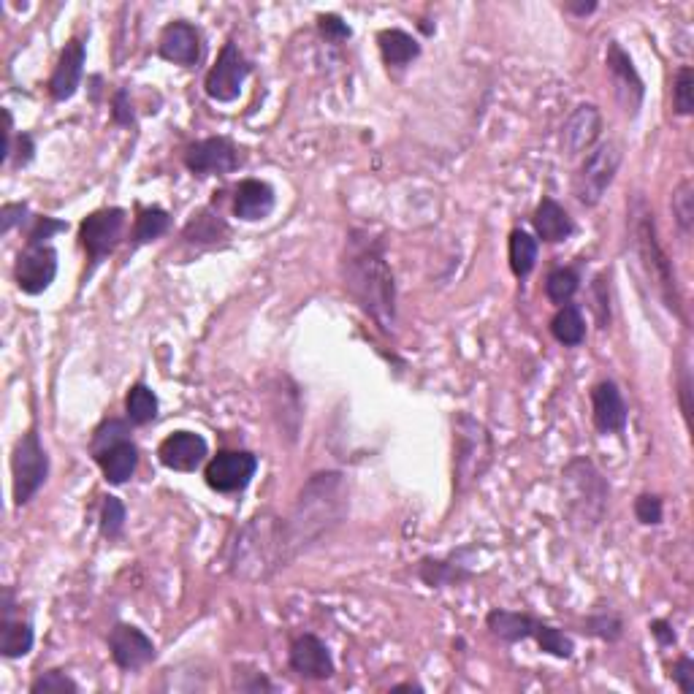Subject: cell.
I'll return each mask as SVG.
<instances>
[{
	"label": "cell",
	"instance_id": "1",
	"mask_svg": "<svg viewBox=\"0 0 694 694\" xmlns=\"http://www.w3.org/2000/svg\"><path fill=\"white\" fill-rule=\"evenodd\" d=\"M339 269H342L345 291L356 299L358 307L383 331L394 329L396 285L391 266L385 261L383 242L369 231L353 228L347 234Z\"/></svg>",
	"mask_w": 694,
	"mask_h": 694
},
{
	"label": "cell",
	"instance_id": "2",
	"mask_svg": "<svg viewBox=\"0 0 694 694\" xmlns=\"http://www.w3.org/2000/svg\"><path fill=\"white\" fill-rule=\"evenodd\" d=\"M347 510L345 478L339 472H318L301 488L293 513L285 518L288 554L299 556L326 537L334 526L342 524Z\"/></svg>",
	"mask_w": 694,
	"mask_h": 694
},
{
	"label": "cell",
	"instance_id": "3",
	"mask_svg": "<svg viewBox=\"0 0 694 694\" xmlns=\"http://www.w3.org/2000/svg\"><path fill=\"white\" fill-rule=\"evenodd\" d=\"M291 562L285 521L274 513H258L236 537L231 556V575L242 581H266Z\"/></svg>",
	"mask_w": 694,
	"mask_h": 694
},
{
	"label": "cell",
	"instance_id": "4",
	"mask_svg": "<svg viewBox=\"0 0 694 694\" xmlns=\"http://www.w3.org/2000/svg\"><path fill=\"white\" fill-rule=\"evenodd\" d=\"M632 236H635V247H638L640 263H643V269H646L648 280L657 285V291L659 296H662V301L667 304V310L681 315L676 274H673V266L667 261V253L662 250V244H659L654 212L646 207L643 198H638V201H635V209H632Z\"/></svg>",
	"mask_w": 694,
	"mask_h": 694
},
{
	"label": "cell",
	"instance_id": "5",
	"mask_svg": "<svg viewBox=\"0 0 694 694\" xmlns=\"http://www.w3.org/2000/svg\"><path fill=\"white\" fill-rule=\"evenodd\" d=\"M453 483L456 491L464 494L469 486H475L483 472L491 464V437L486 426L475 421L472 415L459 413L453 418Z\"/></svg>",
	"mask_w": 694,
	"mask_h": 694
},
{
	"label": "cell",
	"instance_id": "6",
	"mask_svg": "<svg viewBox=\"0 0 694 694\" xmlns=\"http://www.w3.org/2000/svg\"><path fill=\"white\" fill-rule=\"evenodd\" d=\"M49 478V456L36 429L22 434L11 453V494L14 505H28Z\"/></svg>",
	"mask_w": 694,
	"mask_h": 694
},
{
	"label": "cell",
	"instance_id": "7",
	"mask_svg": "<svg viewBox=\"0 0 694 694\" xmlns=\"http://www.w3.org/2000/svg\"><path fill=\"white\" fill-rule=\"evenodd\" d=\"M564 483L570 486V510H573L575 521L597 526L605 516L608 507V486L597 472V467L586 459L573 461L570 467L564 469Z\"/></svg>",
	"mask_w": 694,
	"mask_h": 694
},
{
	"label": "cell",
	"instance_id": "8",
	"mask_svg": "<svg viewBox=\"0 0 694 694\" xmlns=\"http://www.w3.org/2000/svg\"><path fill=\"white\" fill-rule=\"evenodd\" d=\"M621 166V147L616 141H605L600 147L586 155L578 179H575V198L581 201L583 207H597L602 196L608 193L613 185V179L619 174Z\"/></svg>",
	"mask_w": 694,
	"mask_h": 694
},
{
	"label": "cell",
	"instance_id": "9",
	"mask_svg": "<svg viewBox=\"0 0 694 694\" xmlns=\"http://www.w3.org/2000/svg\"><path fill=\"white\" fill-rule=\"evenodd\" d=\"M250 76V63L242 55V49L236 47L234 41H228L217 63L209 68L207 79H204V90L212 101L217 104H231L242 95L244 79Z\"/></svg>",
	"mask_w": 694,
	"mask_h": 694
},
{
	"label": "cell",
	"instance_id": "10",
	"mask_svg": "<svg viewBox=\"0 0 694 694\" xmlns=\"http://www.w3.org/2000/svg\"><path fill=\"white\" fill-rule=\"evenodd\" d=\"M122 231H125V209L120 207L98 209V212H93V215H87L82 220L79 239L85 244L93 266H98L106 255L114 253V247L122 239Z\"/></svg>",
	"mask_w": 694,
	"mask_h": 694
},
{
	"label": "cell",
	"instance_id": "11",
	"mask_svg": "<svg viewBox=\"0 0 694 694\" xmlns=\"http://www.w3.org/2000/svg\"><path fill=\"white\" fill-rule=\"evenodd\" d=\"M258 472V459L250 451H223L207 464V486L220 494H236L250 486Z\"/></svg>",
	"mask_w": 694,
	"mask_h": 694
},
{
	"label": "cell",
	"instance_id": "12",
	"mask_svg": "<svg viewBox=\"0 0 694 694\" xmlns=\"http://www.w3.org/2000/svg\"><path fill=\"white\" fill-rule=\"evenodd\" d=\"M19 291L28 296H38V293L49 291V285L57 277V253L52 244H28L25 253H19L17 269Z\"/></svg>",
	"mask_w": 694,
	"mask_h": 694
},
{
	"label": "cell",
	"instance_id": "13",
	"mask_svg": "<svg viewBox=\"0 0 694 694\" xmlns=\"http://www.w3.org/2000/svg\"><path fill=\"white\" fill-rule=\"evenodd\" d=\"M109 651L114 665L125 673H136L155 659V643L147 632H141L133 624H117L109 635Z\"/></svg>",
	"mask_w": 694,
	"mask_h": 694
},
{
	"label": "cell",
	"instance_id": "14",
	"mask_svg": "<svg viewBox=\"0 0 694 694\" xmlns=\"http://www.w3.org/2000/svg\"><path fill=\"white\" fill-rule=\"evenodd\" d=\"M605 63H608V71L613 76V87H616V98L624 106V112L638 114L640 104H643V95H646V87H643V79H640L632 57L616 41H610Z\"/></svg>",
	"mask_w": 694,
	"mask_h": 694
},
{
	"label": "cell",
	"instance_id": "15",
	"mask_svg": "<svg viewBox=\"0 0 694 694\" xmlns=\"http://www.w3.org/2000/svg\"><path fill=\"white\" fill-rule=\"evenodd\" d=\"M185 166L198 177H209V174H231L239 166V150L231 139L215 136V139L196 141L188 152H185Z\"/></svg>",
	"mask_w": 694,
	"mask_h": 694
},
{
	"label": "cell",
	"instance_id": "16",
	"mask_svg": "<svg viewBox=\"0 0 694 694\" xmlns=\"http://www.w3.org/2000/svg\"><path fill=\"white\" fill-rule=\"evenodd\" d=\"M288 662H291V670L296 676L310 678V681H329L337 673L329 648L315 635H299L293 640Z\"/></svg>",
	"mask_w": 694,
	"mask_h": 694
},
{
	"label": "cell",
	"instance_id": "17",
	"mask_svg": "<svg viewBox=\"0 0 694 694\" xmlns=\"http://www.w3.org/2000/svg\"><path fill=\"white\" fill-rule=\"evenodd\" d=\"M209 456L207 440L196 432H174L160 442L158 459L174 472H196Z\"/></svg>",
	"mask_w": 694,
	"mask_h": 694
},
{
	"label": "cell",
	"instance_id": "18",
	"mask_svg": "<svg viewBox=\"0 0 694 694\" xmlns=\"http://www.w3.org/2000/svg\"><path fill=\"white\" fill-rule=\"evenodd\" d=\"M591 418L602 434H621L627 429V404L613 380H602L591 388Z\"/></svg>",
	"mask_w": 694,
	"mask_h": 694
},
{
	"label": "cell",
	"instance_id": "19",
	"mask_svg": "<svg viewBox=\"0 0 694 694\" xmlns=\"http://www.w3.org/2000/svg\"><path fill=\"white\" fill-rule=\"evenodd\" d=\"M158 52L174 66H196L201 60V33L190 22H171L160 33Z\"/></svg>",
	"mask_w": 694,
	"mask_h": 694
},
{
	"label": "cell",
	"instance_id": "20",
	"mask_svg": "<svg viewBox=\"0 0 694 694\" xmlns=\"http://www.w3.org/2000/svg\"><path fill=\"white\" fill-rule=\"evenodd\" d=\"M85 44L79 38H71L66 44V49L60 52V60H57L55 74L49 79V93L55 101H68L74 98V93L79 90V82H82V74H85Z\"/></svg>",
	"mask_w": 694,
	"mask_h": 694
},
{
	"label": "cell",
	"instance_id": "21",
	"mask_svg": "<svg viewBox=\"0 0 694 694\" xmlns=\"http://www.w3.org/2000/svg\"><path fill=\"white\" fill-rule=\"evenodd\" d=\"M602 131V114L594 104L578 106L570 120L564 122L562 128V150L575 158V155H583L586 150L594 147V141Z\"/></svg>",
	"mask_w": 694,
	"mask_h": 694
},
{
	"label": "cell",
	"instance_id": "22",
	"mask_svg": "<svg viewBox=\"0 0 694 694\" xmlns=\"http://www.w3.org/2000/svg\"><path fill=\"white\" fill-rule=\"evenodd\" d=\"M274 188L263 179H244L239 182L234 196V215L239 220H247V223H255V220H263L274 212Z\"/></svg>",
	"mask_w": 694,
	"mask_h": 694
},
{
	"label": "cell",
	"instance_id": "23",
	"mask_svg": "<svg viewBox=\"0 0 694 694\" xmlns=\"http://www.w3.org/2000/svg\"><path fill=\"white\" fill-rule=\"evenodd\" d=\"M93 459L98 461L104 478L112 486H122V483H128L133 478V472L139 467V448L133 445V440H122L104 448L101 453H95Z\"/></svg>",
	"mask_w": 694,
	"mask_h": 694
},
{
	"label": "cell",
	"instance_id": "24",
	"mask_svg": "<svg viewBox=\"0 0 694 694\" xmlns=\"http://www.w3.org/2000/svg\"><path fill=\"white\" fill-rule=\"evenodd\" d=\"M532 226H535L537 236L543 242L551 244L567 242L575 234L573 217L567 215V209L562 204H556L554 198H543L540 201V207L535 209V217H532Z\"/></svg>",
	"mask_w": 694,
	"mask_h": 694
},
{
	"label": "cell",
	"instance_id": "25",
	"mask_svg": "<svg viewBox=\"0 0 694 694\" xmlns=\"http://www.w3.org/2000/svg\"><path fill=\"white\" fill-rule=\"evenodd\" d=\"M486 627L491 635L505 643H518L535 635L537 619L526 616V613H513V610H491L486 616Z\"/></svg>",
	"mask_w": 694,
	"mask_h": 694
},
{
	"label": "cell",
	"instance_id": "26",
	"mask_svg": "<svg viewBox=\"0 0 694 694\" xmlns=\"http://www.w3.org/2000/svg\"><path fill=\"white\" fill-rule=\"evenodd\" d=\"M377 44H380V55H383L385 66L391 68H407L415 57L421 55V44L404 30H383L377 36Z\"/></svg>",
	"mask_w": 694,
	"mask_h": 694
},
{
	"label": "cell",
	"instance_id": "27",
	"mask_svg": "<svg viewBox=\"0 0 694 694\" xmlns=\"http://www.w3.org/2000/svg\"><path fill=\"white\" fill-rule=\"evenodd\" d=\"M418 578L432 589L440 586H456L461 581H469L472 573L467 570V564H461L456 556L453 559H421L418 564Z\"/></svg>",
	"mask_w": 694,
	"mask_h": 694
},
{
	"label": "cell",
	"instance_id": "28",
	"mask_svg": "<svg viewBox=\"0 0 694 694\" xmlns=\"http://www.w3.org/2000/svg\"><path fill=\"white\" fill-rule=\"evenodd\" d=\"M33 627L28 621L3 616V629H0V654L6 659L28 657L33 651Z\"/></svg>",
	"mask_w": 694,
	"mask_h": 694
},
{
	"label": "cell",
	"instance_id": "29",
	"mask_svg": "<svg viewBox=\"0 0 694 694\" xmlns=\"http://www.w3.org/2000/svg\"><path fill=\"white\" fill-rule=\"evenodd\" d=\"M551 334L564 347H578L586 339V320L575 304H564L551 320Z\"/></svg>",
	"mask_w": 694,
	"mask_h": 694
},
{
	"label": "cell",
	"instance_id": "30",
	"mask_svg": "<svg viewBox=\"0 0 694 694\" xmlns=\"http://www.w3.org/2000/svg\"><path fill=\"white\" fill-rule=\"evenodd\" d=\"M125 413L133 426H147L158 418V396L150 385H131V391L125 396Z\"/></svg>",
	"mask_w": 694,
	"mask_h": 694
},
{
	"label": "cell",
	"instance_id": "31",
	"mask_svg": "<svg viewBox=\"0 0 694 694\" xmlns=\"http://www.w3.org/2000/svg\"><path fill=\"white\" fill-rule=\"evenodd\" d=\"M507 255H510V269L516 277H529L537 263V239L526 231H513L510 244H507Z\"/></svg>",
	"mask_w": 694,
	"mask_h": 694
},
{
	"label": "cell",
	"instance_id": "32",
	"mask_svg": "<svg viewBox=\"0 0 694 694\" xmlns=\"http://www.w3.org/2000/svg\"><path fill=\"white\" fill-rule=\"evenodd\" d=\"M171 217L166 209L160 207H141L139 217H136V228H133V242L147 244L155 242L158 236L169 231Z\"/></svg>",
	"mask_w": 694,
	"mask_h": 694
},
{
	"label": "cell",
	"instance_id": "33",
	"mask_svg": "<svg viewBox=\"0 0 694 694\" xmlns=\"http://www.w3.org/2000/svg\"><path fill=\"white\" fill-rule=\"evenodd\" d=\"M228 226L220 220V215L209 212V209H201L198 215H193L188 226H185V239L188 242H198V244H212L217 242L220 236L226 234Z\"/></svg>",
	"mask_w": 694,
	"mask_h": 694
},
{
	"label": "cell",
	"instance_id": "34",
	"mask_svg": "<svg viewBox=\"0 0 694 694\" xmlns=\"http://www.w3.org/2000/svg\"><path fill=\"white\" fill-rule=\"evenodd\" d=\"M578 288H581V277H578L575 269H567V266L554 269V272L548 274V280H545V296L554 301V304H559V307L570 304V299L578 293Z\"/></svg>",
	"mask_w": 694,
	"mask_h": 694
},
{
	"label": "cell",
	"instance_id": "35",
	"mask_svg": "<svg viewBox=\"0 0 694 694\" xmlns=\"http://www.w3.org/2000/svg\"><path fill=\"white\" fill-rule=\"evenodd\" d=\"M532 638H535L537 646L543 648L545 654H551V657L570 659L575 654L573 638H567L562 629L551 627V624H543V621H537L535 635H532Z\"/></svg>",
	"mask_w": 694,
	"mask_h": 694
},
{
	"label": "cell",
	"instance_id": "36",
	"mask_svg": "<svg viewBox=\"0 0 694 694\" xmlns=\"http://www.w3.org/2000/svg\"><path fill=\"white\" fill-rule=\"evenodd\" d=\"M673 217H676L678 228L684 231L686 236L692 234L694 223V182L692 179H684L676 190H673Z\"/></svg>",
	"mask_w": 694,
	"mask_h": 694
},
{
	"label": "cell",
	"instance_id": "37",
	"mask_svg": "<svg viewBox=\"0 0 694 694\" xmlns=\"http://www.w3.org/2000/svg\"><path fill=\"white\" fill-rule=\"evenodd\" d=\"M122 440H131V426L125 421H117V418H109V421H104L95 429L93 442H90V453L95 456V453H101L104 448Z\"/></svg>",
	"mask_w": 694,
	"mask_h": 694
},
{
	"label": "cell",
	"instance_id": "38",
	"mask_svg": "<svg viewBox=\"0 0 694 694\" xmlns=\"http://www.w3.org/2000/svg\"><path fill=\"white\" fill-rule=\"evenodd\" d=\"M30 692L33 694H76L79 692V684L74 678H68L63 670H47L30 684Z\"/></svg>",
	"mask_w": 694,
	"mask_h": 694
},
{
	"label": "cell",
	"instance_id": "39",
	"mask_svg": "<svg viewBox=\"0 0 694 694\" xmlns=\"http://www.w3.org/2000/svg\"><path fill=\"white\" fill-rule=\"evenodd\" d=\"M673 106H676L678 114H692L694 112V74L692 68L684 66L676 76V87H673Z\"/></svg>",
	"mask_w": 694,
	"mask_h": 694
},
{
	"label": "cell",
	"instance_id": "40",
	"mask_svg": "<svg viewBox=\"0 0 694 694\" xmlns=\"http://www.w3.org/2000/svg\"><path fill=\"white\" fill-rule=\"evenodd\" d=\"M125 529V505L117 497H106L104 510H101V535L114 540Z\"/></svg>",
	"mask_w": 694,
	"mask_h": 694
},
{
	"label": "cell",
	"instance_id": "41",
	"mask_svg": "<svg viewBox=\"0 0 694 694\" xmlns=\"http://www.w3.org/2000/svg\"><path fill=\"white\" fill-rule=\"evenodd\" d=\"M586 632L594 635V638L616 643V640L624 635V624H621L619 616H613V613H600V616H591V619H586Z\"/></svg>",
	"mask_w": 694,
	"mask_h": 694
},
{
	"label": "cell",
	"instance_id": "42",
	"mask_svg": "<svg viewBox=\"0 0 694 694\" xmlns=\"http://www.w3.org/2000/svg\"><path fill=\"white\" fill-rule=\"evenodd\" d=\"M662 516H665V507H662V499L654 497V494H640L635 499V518H638L643 526H659L662 524Z\"/></svg>",
	"mask_w": 694,
	"mask_h": 694
},
{
	"label": "cell",
	"instance_id": "43",
	"mask_svg": "<svg viewBox=\"0 0 694 694\" xmlns=\"http://www.w3.org/2000/svg\"><path fill=\"white\" fill-rule=\"evenodd\" d=\"M63 231H68V223H63V220H55V217L47 215L36 217V223H33L28 234V244H47L52 236L63 234Z\"/></svg>",
	"mask_w": 694,
	"mask_h": 694
},
{
	"label": "cell",
	"instance_id": "44",
	"mask_svg": "<svg viewBox=\"0 0 694 694\" xmlns=\"http://www.w3.org/2000/svg\"><path fill=\"white\" fill-rule=\"evenodd\" d=\"M318 28L320 33H323L326 38H331V41H347V38L353 36L350 25L342 22L337 14H323V17H318Z\"/></svg>",
	"mask_w": 694,
	"mask_h": 694
},
{
	"label": "cell",
	"instance_id": "45",
	"mask_svg": "<svg viewBox=\"0 0 694 694\" xmlns=\"http://www.w3.org/2000/svg\"><path fill=\"white\" fill-rule=\"evenodd\" d=\"M673 681L684 694H694V662L692 657H681L673 665Z\"/></svg>",
	"mask_w": 694,
	"mask_h": 694
},
{
	"label": "cell",
	"instance_id": "46",
	"mask_svg": "<svg viewBox=\"0 0 694 694\" xmlns=\"http://www.w3.org/2000/svg\"><path fill=\"white\" fill-rule=\"evenodd\" d=\"M28 220V204H6L0 209V231L9 234L11 228L22 226Z\"/></svg>",
	"mask_w": 694,
	"mask_h": 694
},
{
	"label": "cell",
	"instance_id": "47",
	"mask_svg": "<svg viewBox=\"0 0 694 694\" xmlns=\"http://www.w3.org/2000/svg\"><path fill=\"white\" fill-rule=\"evenodd\" d=\"M112 120L117 122V125H133L136 122V117H133V106H131V98H128V90H120V93L114 95V109H112Z\"/></svg>",
	"mask_w": 694,
	"mask_h": 694
},
{
	"label": "cell",
	"instance_id": "48",
	"mask_svg": "<svg viewBox=\"0 0 694 694\" xmlns=\"http://www.w3.org/2000/svg\"><path fill=\"white\" fill-rule=\"evenodd\" d=\"M33 152H36L33 136H28V133H22V136H19V139H17V144L11 147V158H14V166H28L30 160H33Z\"/></svg>",
	"mask_w": 694,
	"mask_h": 694
},
{
	"label": "cell",
	"instance_id": "49",
	"mask_svg": "<svg viewBox=\"0 0 694 694\" xmlns=\"http://www.w3.org/2000/svg\"><path fill=\"white\" fill-rule=\"evenodd\" d=\"M648 629H651V635L657 638L659 646H676V632H673V627H670L667 621H651V627Z\"/></svg>",
	"mask_w": 694,
	"mask_h": 694
},
{
	"label": "cell",
	"instance_id": "50",
	"mask_svg": "<svg viewBox=\"0 0 694 694\" xmlns=\"http://www.w3.org/2000/svg\"><path fill=\"white\" fill-rule=\"evenodd\" d=\"M594 291H597V318H600L602 329H605V326L610 323V304H608V299L602 296V291H605V277H597Z\"/></svg>",
	"mask_w": 694,
	"mask_h": 694
},
{
	"label": "cell",
	"instance_id": "51",
	"mask_svg": "<svg viewBox=\"0 0 694 694\" xmlns=\"http://www.w3.org/2000/svg\"><path fill=\"white\" fill-rule=\"evenodd\" d=\"M564 9L570 11V14H575V17H586V14H591V11L597 9V3L591 0V3H567Z\"/></svg>",
	"mask_w": 694,
	"mask_h": 694
},
{
	"label": "cell",
	"instance_id": "52",
	"mask_svg": "<svg viewBox=\"0 0 694 694\" xmlns=\"http://www.w3.org/2000/svg\"><path fill=\"white\" fill-rule=\"evenodd\" d=\"M681 404H684V415L689 418V410H692V407H689V375H686V372L681 375Z\"/></svg>",
	"mask_w": 694,
	"mask_h": 694
},
{
	"label": "cell",
	"instance_id": "53",
	"mask_svg": "<svg viewBox=\"0 0 694 694\" xmlns=\"http://www.w3.org/2000/svg\"><path fill=\"white\" fill-rule=\"evenodd\" d=\"M423 692V686H418V684H399V686H394V692Z\"/></svg>",
	"mask_w": 694,
	"mask_h": 694
}]
</instances>
